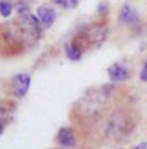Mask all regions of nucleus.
I'll use <instances>...</instances> for the list:
<instances>
[{
  "mask_svg": "<svg viewBox=\"0 0 147 149\" xmlns=\"http://www.w3.org/2000/svg\"><path fill=\"white\" fill-rule=\"evenodd\" d=\"M107 38H109V21H107V17H97V19L87 23L85 26H81L73 35V38L69 40V43L85 54L88 50L102 47Z\"/></svg>",
  "mask_w": 147,
  "mask_h": 149,
  "instance_id": "20e7f679",
  "label": "nucleus"
},
{
  "mask_svg": "<svg viewBox=\"0 0 147 149\" xmlns=\"http://www.w3.org/2000/svg\"><path fill=\"white\" fill-rule=\"evenodd\" d=\"M132 149H147V142H140L137 146H132Z\"/></svg>",
  "mask_w": 147,
  "mask_h": 149,
  "instance_id": "f3484780",
  "label": "nucleus"
},
{
  "mask_svg": "<svg viewBox=\"0 0 147 149\" xmlns=\"http://www.w3.org/2000/svg\"><path fill=\"white\" fill-rule=\"evenodd\" d=\"M31 50V45L24 35L17 17L7 19L0 24V57L16 59Z\"/></svg>",
  "mask_w": 147,
  "mask_h": 149,
  "instance_id": "7ed1b4c3",
  "label": "nucleus"
},
{
  "mask_svg": "<svg viewBox=\"0 0 147 149\" xmlns=\"http://www.w3.org/2000/svg\"><path fill=\"white\" fill-rule=\"evenodd\" d=\"M140 81H147V59L142 64V70H140Z\"/></svg>",
  "mask_w": 147,
  "mask_h": 149,
  "instance_id": "dca6fc26",
  "label": "nucleus"
},
{
  "mask_svg": "<svg viewBox=\"0 0 147 149\" xmlns=\"http://www.w3.org/2000/svg\"><path fill=\"white\" fill-rule=\"evenodd\" d=\"M118 19H119V23H121V24H128V26H133V24L139 21L137 12H135V9H133L130 3H123V5L119 7Z\"/></svg>",
  "mask_w": 147,
  "mask_h": 149,
  "instance_id": "9d476101",
  "label": "nucleus"
},
{
  "mask_svg": "<svg viewBox=\"0 0 147 149\" xmlns=\"http://www.w3.org/2000/svg\"><path fill=\"white\" fill-rule=\"evenodd\" d=\"M31 2H28V0H17L14 5H16V12H17V16H23V14H30L31 12V5H30Z\"/></svg>",
  "mask_w": 147,
  "mask_h": 149,
  "instance_id": "ddd939ff",
  "label": "nucleus"
},
{
  "mask_svg": "<svg viewBox=\"0 0 147 149\" xmlns=\"http://www.w3.org/2000/svg\"><path fill=\"white\" fill-rule=\"evenodd\" d=\"M50 149H68V148H59V146H55V148H50ZM74 149H81V148H74Z\"/></svg>",
  "mask_w": 147,
  "mask_h": 149,
  "instance_id": "a211bd4d",
  "label": "nucleus"
},
{
  "mask_svg": "<svg viewBox=\"0 0 147 149\" xmlns=\"http://www.w3.org/2000/svg\"><path fill=\"white\" fill-rule=\"evenodd\" d=\"M37 16L40 17V21H42V24H43L45 30L52 28V24H54V21H55V10H54L52 5H49V3L40 5L38 10H37Z\"/></svg>",
  "mask_w": 147,
  "mask_h": 149,
  "instance_id": "1a4fd4ad",
  "label": "nucleus"
},
{
  "mask_svg": "<svg viewBox=\"0 0 147 149\" xmlns=\"http://www.w3.org/2000/svg\"><path fill=\"white\" fill-rule=\"evenodd\" d=\"M142 120H144L142 108L132 90L106 113V116L87 135V139L80 144V148L102 149L125 146L137 135Z\"/></svg>",
  "mask_w": 147,
  "mask_h": 149,
  "instance_id": "f257e3e1",
  "label": "nucleus"
},
{
  "mask_svg": "<svg viewBox=\"0 0 147 149\" xmlns=\"http://www.w3.org/2000/svg\"><path fill=\"white\" fill-rule=\"evenodd\" d=\"M78 2L80 0H52V3H55L62 9H74L78 5Z\"/></svg>",
  "mask_w": 147,
  "mask_h": 149,
  "instance_id": "4468645a",
  "label": "nucleus"
},
{
  "mask_svg": "<svg viewBox=\"0 0 147 149\" xmlns=\"http://www.w3.org/2000/svg\"><path fill=\"white\" fill-rule=\"evenodd\" d=\"M17 109V99H12V97H5L2 99L0 102V121H2V127L5 125V120H9Z\"/></svg>",
  "mask_w": 147,
  "mask_h": 149,
  "instance_id": "6e6552de",
  "label": "nucleus"
},
{
  "mask_svg": "<svg viewBox=\"0 0 147 149\" xmlns=\"http://www.w3.org/2000/svg\"><path fill=\"white\" fill-rule=\"evenodd\" d=\"M107 76L112 83H125L133 76V64L130 61H118L107 68Z\"/></svg>",
  "mask_w": 147,
  "mask_h": 149,
  "instance_id": "423d86ee",
  "label": "nucleus"
},
{
  "mask_svg": "<svg viewBox=\"0 0 147 149\" xmlns=\"http://www.w3.org/2000/svg\"><path fill=\"white\" fill-rule=\"evenodd\" d=\"M114 149H126V148H125V146H116Z\"/></svg>",
  "mask_w": 147,
  "mask_h": 149,
  "instance_id": "6ab92c4d",
  "label": "nucleus"
},
{
  "mask_svg": "<svg viewBox=\"0 0 147 149\" xmlns=\"http://www.w3.org/2000/svg\"><path fill=\"white\" fill-rule=\"evenodd\" d=\"M54 142L59 146V148H68V149H74L80 148V139H78V134L74 130V127L71 125H66V127H61L54 137Z\"/></svg>",
  "mask_w": 147,
  "mask_h": 149,
  "instance_id": "0eeeda50",
  "label": "nucleus"
},
{
  "mask_svg": "<svg viewBox=\"0 0 147 149\" xmlns=\"http://www.w3.org/2000/svg\"><path fill=\"white\" fill-rule=\"evenodd\" d=\"M128 92H132L130 87H126L123 83L109 81V83H102V85L87 88L69 106L68 121L71 127H74L80 144L97 127V123L106 116V113L119 99H123Z\"/></svg>",
  "mask_w": 147,
  "mask_h": 149,
  "instance_id": "f03ea898",
  "label": "nucleus"
},
{
  "mask_svg": "<svg viewBox=\"0 0 147 149\" xmlns=\"http://www.w3.org/2000/svg\"><path fill=\"white\" fill-rule=\"evenodd\" d=\"M64 54H66V57H68L69 61H74V63H78V61L83 57V52L78 50V49H76L74 45H71L69 42L64 43Z\"/></svg>",
  "mask_w": 147,
  "mask_h": 149,
  "instance_id": "9b49d317",
  "label": "nucleus"
},
{
  "mask_svg": "<svg viewBox=\"0 0 147 149\" xmlns=\"http://www.w3.org/2000/svg\"><path fill=\"white\" fill-rule=\"evenodd\" d=\"M97 14H99V17H107V3H99Z\"/></svg>",
  "mask_w": 147,
  "mask_h": 149,
  "instance_id": "2eb2a0df",
  "label": "nucleus"
},
{
  "mask_svg": "<svg viewBox=\"0 0 147 149\" xmlns=\"http://www.w3.org/2000/svg\"><path fill=\"white\" fill-rule=\"evenodd\" d=\"M14 10H16V5H14L10 0H2V2H0V16H2L3 21L10 19V16H12Z\"/></svg>",
  "mask_w": 147,
  "mask_h": 149,
  "instance_id": "f8f14e48",
  "label": "nucleus"
},
{
  "mask_svg": "<svg viewBox=\"0 0 147 149\" xmlns=\"http://www.w3.org/2000/svg\"><path fill=\"white\" fill-rule=\"evenodd\" d=\"M30 83H31L30 73H16L10 78L2 80V92L5 97H12V99L19 101V99L26 97V94L30 90Z\"/></svg>",
  "mask_w": 147,
  "mask_h": 149,
  "instance_id": "39448f33",
  "label": "nucleus"
}]
</instances>
